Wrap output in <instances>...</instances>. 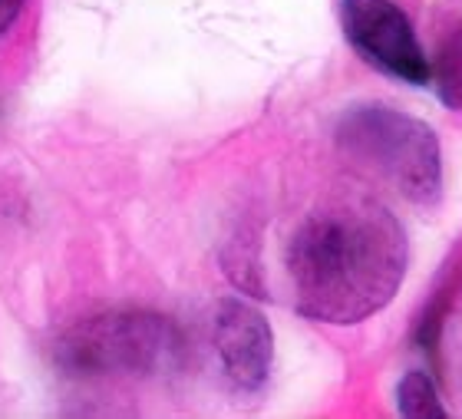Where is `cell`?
Masks as SVG:
<instances>
[{"label": "cell", "instance_id": "cell-5", "mask_svg": "<svg viewBox=\"0 0 462 419\" xmlns=\"http://www.w3.org/2000/svg\"><path fill=\"white\" fill-rule=\"evenodd\" d=\"M215 350L235 390L258 393L268 383L274 363V334L268 317L241 297H225L215 311Z\"/></svg>", "mask_w": 462, "mask_h": 419}, {"label": "cell", "instance_id": "cell-2", "mask_svg": "<svg viewBox=\"0 0 462 419\" xmlns=\"http://www.w3.org/2000/svg\"><path fill=\"white\" fill-rule=\"evenodd\" d=\"M337 149L366 179L400 199L433 205L443 191V149L423 119L383 103L350 106L334 129Z\"/></svg>", "mask_w": 462, "mask_h": 419}, {"label": "cell", "instance_id": "cell-3", "mask_svg": "<svg viewBox=\"0 0 462 419\" xmlns=\"http://www.w3.org/2000/svg\"><path fill=\"white\" fill-rule=\"evenodd\" d=\"M182 357V334L149 311H109L77 324L57 347L69 373H119L149 377L172 370Z\"/></svg>", "mask_w": 462, "mask_h": 419}, {"label": "cell", "instance_id": "cell-6", "mask_svg": "<svg viewBox=\"0 0 462 419\" xmlns=\"http://www.w3.org/2000/svg\"><path fill=\"white\" fill-rule=\"evenodd\" d=\"M430 83L449 109H462V27L449 30L436 60H430Z\"/></svg>", "mask_w": 462, "mask_h": 419}, {"label": "cell", "instance_id": "cell-4", "mask_svg": "<svg viewBox=\"0 0 462 419\" xmlns=\"http://www.w3.org/2000/svg\"><path fill=\"white\" fill-rule=\"evenodd\" d=\"M337 20L364 63L400 83L430 86V57L393 0H337Z\"/></svg>", "mask_w": 462, "mask_h": 419}, {"label": "cell", "instance_id": "cell-7", "mask_svg": "<svg viewBox=\"0 0 462 419\" xmlns=\"http://www.w3.org/2000/svg\"><path fill=\"white\" fill-rule=\"evenodd\" d=\"M396 410L410 419H446V406L430 373L410 370L396 386Z\"/></svg>", "mask_w": 462, "mask_h": 419}, {"label": "cell", "instance_id": "cell-1", "mask_svg": "<svg viewBox=\"0 0 462 419\" xmlns=\"http://www.w3.org/2000/svg\"><path fill=\"white\" fill-rule=\"evenodd\" d=\"M410 241L393 211L370 195H340L310 209L284 245L294 311L318 324H360L396 297Z\"/></svg>", "mask_w": 462, "mask_h": 419}]
</instances>
